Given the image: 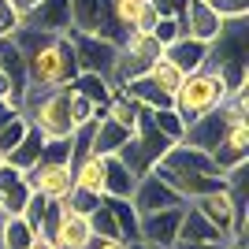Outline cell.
Listing matches in <instances>:
<instances>
[{
  "label": "cell",
  "mask_w": 249,
  "mask_h": 249,
  "mask_svg": "<svg viewBox=\"0 0 249 249\" xmlns=\"http://www.w3.org/2000/svg\"><path fill=\"white\" fill-rule=\"evenodd\" d=\"M4 164H8V160H4V153H0V167H4Z\"/></svg>",
  "instance_id": "46"
},
{
  "label": "cell",
  "mask_w": 249,
  "mask_h": 249,
  "mask_svg": "<svg viewBox=\"0 0 249 249\" xmlns=\"http://www.w3.org/2000/svg\"><path fill=\"white\" fill-rule=\"evenodd\" d=\"M186 208H160L142 216V242H149L153 249H171L178 242V223H182Z\"/></svg>",
  "instance_id": "9"
},
{
  "label": "cell",
  "mask_w": 249,
  "mask_h": 249,
  "mask_svg": "<svg viewBox=\"0 0 249 249\" xmlns=\"http://www.w3.org/2000/svg\"><path fill=\"white\" fill-rule=\"evenodd\" d=\"M71 175H74V186L104 194V156H97V153L78 156V160L71 164Z\"/></svg>",
  "instance_id": "25"
},
{
  "label": "cell",
  "mask_w": 249,
  "mask_h": 249,
  "mask_svg": "<svg viewBox=\"0 0 249 249\" xmlns=\"http://www.w3.org/2000/svg\"><path fill=\"white\" fill-rule=\"evenodd\" d=\"M30 194L34 190H30V182H26V171H19V167H11V164L0 167V208H4L8 216H19Z\"/></svg>",
  "instance_id": "15"
},
{
  "label": "cell",
  "mask_w": 249,
  "mask_h": 249,
  "mask_svg": "<svg viewBox=\"0 0 249 249\" xmlns=\"http://www.w3.org/2000/svg\"><path fill=\"white\" fill-rule=\"evenodd\" d=\"M138 186V175L119 160V156H104V197H115V201H130Z\"/></svg>",
  "instance_id": "18"
},
{
  "label": "cell",
  "mask_w": 249,
  "mask_h": 249,
  "mask_svg": "<svg viewBox=\"0 0 249 249\" xmlns=\"http://www.w3.org/2000/svg\"><path fill=\"white\" fill-rule=\"evenodd\" d=\"M171 249H227V242H175Z\"/></svg>",
  "instance_id": "41"
},
{
  "label": "cell",
  "mask_w": 249,
  "mask_h": 249,
  "mask_svg": "<svg viewBox=\"0 0 249 249\" xmlns=\"http://www.w3.org/2000/svg\"><path fill=\"white\" fill-rule=\"evenodd\" d=\"M219 19H246L249 15V0H205Z\"/></svg>",
  "instance_id": "37"
},
{
  "label": "cell",
  "mask_w": 249,
  "mask_h": 249,
  "mask_svg": "<svg viewBox=\"0 0 249 249\" xmlns=\"http://www.w3.org/2000/svg\"><path fill=\"white\" fill-rule=\"evenodd\" d=\"M19 216L26 219V227H30L34 234H49L52 223H56V216H60V201H49V197H41V194H30Z\"/></svg>",
  "instance_id": "20"
},
{
  "label": "cell",
  "mask_w": 249,
  "mask_h": 249,
  "mask_svg": "<svg viewBox=\"0 0 249 249\" xmlns=\"http://www.w3.org/2000/svg\"><path fill=\"white\" fill-rule=\"evenodd\" d=\"M11 4L19 8V15H26V11H34L37 4H41V0H11Z\"/></svg>",
  "instance_id": "43"
},
{
  "label": "cell",
  "mask_w": 249,
  "mask_h": 249,
  "mask_svg": "<svg viewBox=\"0 0 249 249\" xmlns=\"http://www.w3.org/2000/svg\"><path fill=\"white\" fill-rule=\"evenodd\" d=\"M164 60H171L182 74H197V71H205L208 60H212V45H205V41H197V37H186V34H182L178 41H171L164 49Z\"/></svg>",
  "instance_id": "13"
},
{
  "label": "cell",
  "mask_w": 249,
  "mask_h": 249,
  "mask_svg": "<svg viewBox=\"0 0 249 249\" xmlns=\"http://www.w3.org/2000/svg\"><path fill=\"white\" fill-rule=\"evenodd\" d=\"M0 74L11 82L19 104H26V93H30V78H26V56H22L19 41L15 37H0Z\"/></svg>",
  "instance_id": "14"
},
{
  "label": "cell",
  "mask_w": 249,
  "mask_h": 249,
  "mask_svg": "<svg viewBox=\"0 0 249 249\" xmlns=\"http://www.w3.org/2000/svg\"><path fill=\"white\" fill-rule=\"evenodd\" d=\"M34 238V231L26 227L22 216H8L4 219V231H0V249H26Z\"/></svg>",
  "instance_id": "32"
},
{
  "label": "cell",
  "mask_w": 249,
  "mask_h": 249,
  "mask_svg": "<svg viewBox=\"0 0 249 249\" xmlns=\"http://www.w3.org/2000/svg\"><path fill=\"white\" fill-rule=\"evenodd\" d=\"M153 8L160 11V15H171V19H178V15H182V8H186V0H153Z\"/></svg>",
  "instance_id": "39"
},
{
  "label": "cell",
  "mask_w": 249,
  "mask_h": 249,
  "mask_svg": "<svg viewBox=\"0 0 249 249\" xmlns=\"http://www.w3.org/2000/svg\"><path fill=\"white\" fill-rule=\"evenodd\" d=\"M130 205H134L138 216H149V212H160V208H186V201L178 197L175 190H171L164 178L149 167L145 175L138 178L134 194H130Z\"/></svg>",
  "instance_id": "6"
},
{
  "label": "cell",
  "mask_w": 249,
  "mask_h": 249,
  "mask_svg": "<svg viewBox=\"0 0 249 249\" xmlns=\"http://www.w3.org/2000/svg\"><path fill=\"white\" fill-rule=\"evenodd\" d=\"M130 130L126 126H119L115 119H108V115H97L93 119V138H89V153H97V156H112V153H119V149L130 142Z\"/></svg>",
  "instance_id": "16"
},
{
  "label": "cell",
  "mask_w": 249,
  "mask_h": 249,
  "mask_svg": "<svg viewBox=\"0 0 249 249\" xmlns=\"http://www.w3.org/2000/svg\"><path fill=\"white\" fill-rule=\"evenodd\" d=\"M71 93H78V97H86V101H93L97 108H104V104L112 101V93H115V82H112V78H104V74L78 71L71 78Z\"/></svg>",
  "instance_id": "22"
},
{
  "label": "cell",
  "mask_w": 249,
  "mask_h": 249,
  "mask_svg": "<svg viewBox=\"0 0 249 249\" xmlns=\"http://www.w3.org/2000/svg\"><path fill=\"white\" fill-rule=\"evenodd\" d=\"M101 112L108 115V119H115V123H119V126H126V130H130V134H134V126H138V119H142V108H138V104L130 101V97H126L123 89H119V86H115V93H112V101L104 104Z\"/></svg>",
  "instance_id": "26"
},
{
  "label": "cell",
  "mask_w": 249,
  "mask_h": 249,
  "mask_svg": "<svg viewBox=\"0 0 249 249\" xmlns=\"http://www.w3.org/2000/svg\"><path fill=\"white\" fill-rule=\"evenodd\" d=\"M227 126H231V115L223 112V104H219L216 112L201 115L197 123H190V126H186L182 142H186V145H194V149H205V153H212V149H216L219 142H223Z\"/></svg>",
  "instance_id": "10"
},
{
  "label": "cell",
  "mask_w": 249,
  "mask_h": 249,
  "mask_svg": "<svg viewBox=\"0 0 249 249\" xmlns=\"http://www.w3.org/2000/svg\"><path fill=\"white\" fill-rule=\"evenodd\" d=\"M22 26L45 34H67L71 30V0H41L34 11L22 15Z\"/></svg>",
  "instance_id": "12"
},
{
  "label": "cell",
  "mask_w": 249,
  "mask_h": 249,
  "mask_svg": "<svg viewBox=\"0 0 249 249\" xmlns=\"http://www.w3.org/2000/svg\"><path fill=\"white\" fill-rule=\"evenodd\" d=\"M22 30V15L11 0H0V37H15Z\"/></svg>",
  "instance_id": "34"
},
{
  "label": "cell",
  "mask_w": 249,
  "mask_h": 249,
  "mask_svg": "<svg viewBox=\"0 0 249 249\" xmlns=\"http://www.w3.org/2000/svg\"><path fill=\"white\" fill-rule=\"evenodd\" d=\"M126 249H153L149 242H126Z\"/></svg>",
  "instance_id": "44"
},
{
  "label": "cell",
  "mask_w": 249,
  "mask_h": 249,
  "mask_svg": "<svg viewBox=\"0 0 249 249\" xmlns=\"http://www.w3.org/2000/svg\"><path fill=\"white\" fill-rule=\"evenodd\" d=\"M227 97L231 93H227V86L219 82V74L212 71V67H205V71L182 78V86H178L175 97H171V108H175V112L182 115V123L190 126V123H197L201 115L216 112Z\"/></svg>",
  "instance_id": "3"
},
{
  "label": "cell",
  "mask_w": 249,
  "mask_h": 249,
  "mask_svg": "<svg viewBox=\"0 0 249 249\" xmlns=\"http://www.w3.org/2000/svg\"><path fill=\"white\" fill-rule=\"evenodd\" d=\"M153 37L167 49L171 41H178V37H182V22L171 19V15H160V19H156V26H153Z\"/></svg>",
  "instance_id": "36"
},
{
  "label": "cell",
  "mask_w": 249,
  "mask_h": 249,
  "mask_svg": "<svg viewBox=\"0 0 249 249\" xmlns=\"http://www.w3.org/2000/svg\"><path fill=\"white\" fill-rule=\"evenodd\" d=\"M149 115V123L160 130L164 138H171V142H182V134H186V123H182V115L167 104V108H153V112H145Z\"/></svg>",
  "instance_id": "29"
},
{
  "label": "cell",
  "mask_w": 249,
  "mask_h": 249,
  "mask_svg": "<svg viewBox=\"0 0 249 249\" xmlns=\"http://www.w3.org/2000/svg\"><path fill=\"white\" fill-rule=\"evenodd\" d=\"M49 238H52L56 249H86L89 238H93V231H89V219H86L82 212H71V208L60 201V216L52 223Z\"/></svg>",
  "instance_id": "7"
},
{
  "label": "cell",
  "mask_w": 249,
  "mask_h": 249,
  "mask_svg": "<svg viewBox=\"0 0 249 249\" xmlns=\"http://www.w3.org/2000/svg\"><path fill=\"white\" fill-rule=\"evenodd\" d=\"M119 89H123V93L130 97L138 108H145V112H153V108H167V104H171V97H167L164 89H160V86L149 78V74H142V78H130V82H123Z\"/></svg>",
  "instance_id": "21"
},
{
  "label": "cell",
  "mask_w": 249,
  "mask_h": 249,
  "mask_svg": "<svg viewBox=\"0 0 249 249\" xmlns=\"http://www.w3.org/2000/svg\"><path fill=\"white\" fill-rule=\"evenodd\" d=\"M26 182H30L34 194H41V197H49V201H63L74 190L71 160H37V164L26 171Z\"/></svg>",
  "instance_id": "5"
},
{
  "label": "cell",
  "mask_w": 249,
  "mask_h": 249,
  "mask_svg": "<svg viewBox=\"0 0 249 249\" xmlns=\"http://www.w3.org/2000/svg\"><path fill=\"white\" fill-rule=\"evenodd\" d=\"M22 112H26L30 126L41 130L45 142H63V138L74 134V123H71V86L45 89V93H26Z\"/></svg>",
  "instance_id": "2"
},
{
  "label": "cell",
  "mask_w": 249,
  "mask_h": 249,
  "mask_svg": "<svg viewBox=\"0 0 249 249\" xmlns=\"http://www.w3.org/2000/svg\"><path fill=\"white\" fill-rule=\"evenodd\" d=\"M156 19H160V11L153 8V0H145V4L138 8V15H134V26H130V34H153Z\"/></svg>",
  "instance_id": "38"
},
{
  "label": "cell",
  "mask_w": 249,
  "mask_h": 249,
  "mask_svg": "<svg viewBox=\"0 0 249 249\" xmlns=\"http://www.w3.org/2000/svg\"><path fill=\"white\" fill-rule=\"evenodd\" d=\"M108 205H112L119 238L123 242H142V216L134 212V205H130V201H115V197H108Z\"/></svg>",
  "instance_id": "27"
},
{
  "label": "cell",
  "mask_w": 249,
  "mask_h": 249,
  "mask_svg": "<svg viewBox=\"0 0 249 249\" xmlns=\"http://www.w3.org/2000/svg\"><path fill=\"white\" fill-rule=\"evenodd\" d=\"M101 197L104 194H93V190H82V186H74L67 197H63V205L71 208V212H82V216H89L97 205H101Z\"/></svg>",
  "instance_id": "33"
},
{
  "label": "cell",
  "mask_w": 249,
  "mask_h": 249,
  "mask_svg": "<svg viewBox=\"0 0 249 249\" xmlns=\"http://www.w3.org/2000/svg\"><path fill=\"white\" fill-rule=\"evenodd\" d=\"M26 126H30L26 112H11V115H4V119H0V153H4V156L19 145V138L26 134Z\"/></svg>",
  "instance_id": "30"
},
{
  "label": "cell",
  "mask_w": 249,
  "mask_h": 249,
  "mask_svg": "<svg viewBox=\"0 0 249 249\" xmlns=\"http://www.w3.org/2000/svg\"><path fill=\"white\" fill-rule=\"evenodd\" d=\"M178 242H227V238H223L194 205H186L182 223H178Z\"/></svg>",
  "instance_id": "24"
},
{
  "label": "cell",
  "mask_w": 249,
  "mask_h": 249,
  "mask_svg": "<svg viewBox=\"0 0 249 249\" xmlns=\"http://www.w3.org/2000/svg\"><path fill=\"white\" fill-rule=\"evenodd\" d=\"M86 249H126V242L123 238H97V234H93Z\"/></svg>",
  "instance_id": "40"
},
{
  "label": "cell",
  "mask_w": 249,
  "mask_h": 249,
  "mask_svg": "<svg viewBox=\"0 0 249 249\" xmlns=\"http://www.w3.org/2000/svg\"><path fill=\"white\" fill-rule=\"evenodd\" d=\"M22 56H26V78H30V93H45V89H60L71 86V78L78 74L74 63V49L67 34H45L22 26L15 34Z\"/></svg>",
  "instance_id": "1"
},
{
  "label": "cell",
  "mask_w": 249,
  "mask_h": 249,
  "mask_svg": "<svg viewBox=\"0 0 249 249\" xmlns=\"http://www.w3.org/2000/svg\"><path fill=\"white\" fill-rule=\"evenodd\" d=\"M108 26V0H71V30L104 34Z\"/></svg>",
  "instance_id": "19"
},
{
  "label": "cell",
  "mask_w": 249,
  "mask_h": 249,
  "mask_svg": "<svg viewBox=\"0 0 249 249\" xmlns=\"http://www.w3.org/2000/svg\"><path fill=\"white\" fill-rule=\"evenodd\" d=\"M227 249H246V246H234V242H227Z\"/></svg>",
  "instance_id": "45"
},
{
  "label": "cell",
  "mask_w": 249,
  "mask_h": 249,
  "mask_svg": "<svg viewBox=\"0 0 249 249\" xmlns=\"http://www.w3.org/2000/svg\"><path fill=\"white\" fill-rule=\"evenodd\" d=\"M26 249H56V246H52V238H49V234H34Z\"/></svg>",
  "instance_id": "42"
},
{
  "label": "cell",
  "mask_w": 249,
  "mask_h": 249,
  "mask_svg": "<svg viewBox=\"0 0 249 249\" xmlns=\"http://www.w3.org/2000/svg\"><path fill=\"white\" fill-rule=\"evenodd\" d=\"M145 74H149V78H153L156 86H160V89H164L167 97H175V89H178V86H182V78H186V74L178 71V67H175V63H171V60H164V56H160V60H156V63H153V67H149Z\"/></svg>",
  "instance_id": "31"
},
{
  "label": "cell",
  "mask_w": 249,
  "mask_h": 249,
  "mask_svg": "<svg viewBox=\"0 0 249 249\" xmlns=\"http://www.w3.org/2000/svg\"><path fill=\"white\" fill-rule=\"evenodd\" d=\"M190 205L197 208V212L219 231V234H223V238H231V223H234V197H231V190H227V186L208 190V194H201V197H197V201H190Z\"/></svg>",
  "instance_id": "11"
},
{
  "label": "cell",
  "mask_w": 249,
  "mask_h": 249,
  "mask_svg": "<svg viewBox=\"0 0 249 249\" xmlns=\"http://www.w3.org/2000/svg\"><path fill=\"white\" fill-rule=\"evenodd\" d=\"M41 153H45V138H41V130H37V126H26V134L19 138V145L11 149L4 160H8L11 167H19V171H30V167L41 160Z\"/></svg>",
  "instance_id": "23"
},
{
  "label": "cell",
  "mask_w": 249,
  "mask_h": 249,
  "mask_svg": "<svg viewBox=\"0 0 249 249\" xmlns=\"http://www.w3.org/2000/svg\"><path fill=\"white\" fill-rule=\"evenodd\" d=\"M178 22H182V34H186V37H197V41L212 45L219 34H223V22H227V19H219L205 0H186V8H182Z\"/></svg>",
  "instance_id": "8"
},
{
  "label": "cell",
  "mask_w": 249,
  "mask_h": 249,
  "mask_svg": "<svg viewBox=\"0 0 249 249\" xmlns=\"http://www.w3.org/2000/svg\"><path fill=\"white\" fill-rule=\"evenodd\" d=\"M71 37V49H74V63L78 71H89V74H104L112 78L115 71V60H119V45L101 37V34H78V30H67Z\"/></svg>",
  "instance_id": "4"
},
{
  "label": "cell",
  "mask_w": 249,
  "mask_h": 249,
  "mask_svg": "<svg viewBox=\"0 0 249 249\" xmlns=\"http://www.w3.org/2000/svg\"><path fill=\"white\" fill-rule=\"evenodd\" d=\"M97 115H101V108H97L93 101H86V97L71 93V123H74V126H86V123H93Z\"/></svg>",
  "instance_id": "35"
},
{
  "label": "cell",
  "mask_w": 249,
  "mask_h": 249,
  "mask_svg": "<svg viewBox=\"0 0 249 249\" xmlns=\"http://www.w3.org/2000/svg\"><path fill=\"white\" fill-rule=\"evenodd\" d=\"M134 145H138V153H142V160L153 167V164H160V160H164V153L175 145V142L160 134V130L149 123L145 108H142V119H138V126H134Z\"/></svg>",
  "instance_id": "17"
},
{
  "label": "cell",
  "mask_w": 249,
  "mask_h": 249,
  "mask_svg": "<svg viewBox=\"0 0 249 249\" xmlns=\"http://www.w3.org/2000/svg\"><path fill=\"white\" fill-rule=\"evenodd\" d=\"M119 49H123L126 56H134V60L149 63V67H153V63L160 60V56H164V45L156 41L153 34H126V37H123V45H119Z\"/></svg>",
  "instance_id": "28"
}]
</instances>
